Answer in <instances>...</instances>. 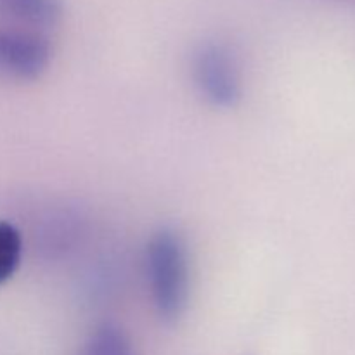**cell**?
Wrapping results in <instances>:
<instances>
[{"label":"cell","instance_id":"cell-4","mask_svg":"<svg viewBox=\"0 0 355 355\" xmlns=\"http://www.w3.org/2000/svg\"><path fill=\"white\" fill-rule=\"evenodd\" d=\"M61 14V0H0V16L31 26H51L58 23Z\"/></svg>","mask_w":355,"mask_h":355},{"label":"cell","instance_id":"cell-5","mask_svg":"<svg viewBox=\"0 0 355 355\" xmlns=\"http://www.w3.org/2000/svg\"><path fill=\"white\" fill-rule=\"evenodd\" d=\"M82 355H134V350L118 326L104 324L92 333Z\"/></svg>","mask_w":355,"mask_h":355},{"label":"cell","instance_id":"cell-2","mask_svg":"<svg viewBox=\"0 0 355 355\" xmlns=\"http://www.w3.org/2000/svg\"><path fill=\"white\" fill-rule=\"evenodd\" d=\"M194 80L205 99L218 107H231L241 97L238 62L225 45L207 42L194 58Z\"/></svg>","mask_w":355,"mask_h":355},{"label":"cell","instance_id":"cell-6","mask_svg":"<svg viewBox=\"0 0 355 355\" xmlns=\"http://www.w3.org/2000/svg\"><path fill=\"white\" fill-rule=\"evenodd\" d=\"M21 234L12 224L0 220V284L16 272L21 260Z\"/></svg>","mask_w":355,"mask_h":355},{"label":"cell","instance_id":"cell-3","mask_svg":"<svg viewBox=\"0 0 355 355\" xmlns=\"http://www.w3.org/2000/svg\"><path fill=\"white\" fill-rule=\"evenodd\" d=\"M49 61L47 38L35 31L0 28V76L33 80L45 71Z\"/></svg>","mask_w":355,"mask_h":355},{"label":"cell","instance_id":"cell-1","mask_svg":"<svg viewBox=\"0 0 355 355\" xmlns=\"http://www.w3.org/2000/svg\"><path fill=\"white\" fill-rule=\"evenodd\" d=\"M146 266L156 312L163 321L175 322L189 297V267L180 236L172 229L156 232L148 245Z\"/></svg>","mask_w":355,"mask_h":355}]
</instances>
